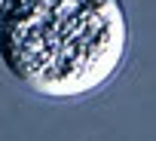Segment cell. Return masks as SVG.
<instances>
[{
  "label": "cell",
  "mask_w": 156,
  "mask_h": 141,
  "mask_svg": "<svg viewBox=\"0 0 156 141\" xmlns=\"http://www.w3.org/2000/svg\"><path fill=\"white\" fill-rule=\"evenodd\" d=\"M126 49L122 0H0V61L40 98L70 101L101 89Z\"/></svg>",
  "instance_id": "1"
}]
</instances>
